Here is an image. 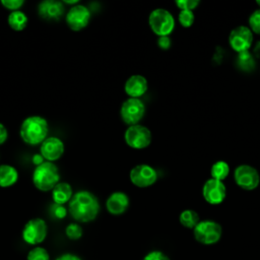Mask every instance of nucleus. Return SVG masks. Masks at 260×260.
Masks as SVG:
<instances>
[{
    "instance_id": "f257e3e1",
    "label": "nucleus",
    "mask_w": 260,
    "mask_h": 260,
    "mask_svg": "<svg viewBox=\"0 0 260 260\" xmlns=\"http://www.w3.org/2000/svg\"><path fill=\"white\" fill-rule=\"evenodd\" d=\"M98 197L87 190H80L73 194L68 203V212L77 222L87 223L94 220L100 213Z\"/></svg>"
},
{
    "instance_id": "f03ea898",
    "label": "nucleus",
    "mask_w": 260,
    "mask_h": 260,
    "mask_svg": "<svg viewBox=\"0 0 260 260\" xmlns=\"http://www.w3.org/2000/svg\"><path fill=\"white\" fill-rule=\"evenodd\" d=\"M48 121L39 115L26 117L20 125L19 135L21 140L28 145H38L48 137Z\"/></svg>"
},
{
    "instance_id": "7ed1b4c3",
    "label": "nucleus",
    "mask_w": 260,
    "mask_h": 260,
    "mask_svg": "<svg viewBox=\"0 0 260 260\" xmlns=\"http://www.w3.org/2000/svg\"><path fill=\"white\" fill-rule=\"evenodd\" d=\"M34 186L42 191H52L60 182L59 168L55 162L44 161L42 165L35 168L31 176Z\"/></svg>"
},
{
    "instance_id": "20e7f679",
    "label": "nucleus",
    "mask_w": 260,
    "mask_h": 260,
    "mask_svg": "<svg viewBox=\"0 0 260 260\" xmlns=\"http://www.w3.org/2000/svg\"><path fill=\"white\" fill-rule=\"evenodd\" d=\"M148 24L156 36H170L175 27V19L169 10L165 8H155L149 13Z\"/></svg>"
},
{
    "instance_id": "39448f33",
    "label": "nucleus",
    "mask_w": 260,
    "mask_h": 260,
    "mask_svg": "<svg viewBox=\"0 0 260 260\" xmlns=\"http://www.w3.org/2000/svg\"><path fill=\"white\" fill-rule=\"evenodd\" d=\"M48 235V225L42 217H34L25 222L21 231L22 240L30 245L38 246L43 243Z\"/></svg>"
},
{
    "instance_id": "423d86ee",
    "label": "nucleus",
    "mask_w": 260,
    "mask_h": 260,
    "mask_svg": "<svg viewBox=\"0 0 260 260\" xmlns=\"http://www.w3.org/2000/svg\"><path fill=\"white\" fill-rule=\"evenodd\" d=\"M221 225L210 219L199 221V223L193 229L195 240L203 245H212L217 243L221 238Z\"/></svg>"
},
{
    "instance_id": "0eeeda50",
    "label": "nucleus",
    "mask_w": 260,
    "mask_h": 260,
    "mask_svg": "<svg viewBox=\"0 0 260 260\" xmlns=\"http://www.w3.org/2000/svg\"><path fill=\"white\" fill-rule=\"evenodd\" d=\"M124 140L133 149H144L150 145L152 134L146 126L136 124L128 126L124 133Z\"/></svg>"
},
{
    "instance_id": "6e6552de",
    "label": "nucleus",
    "mask_w": 260,
    "mask_h": 260,
    "mask_svg": "<svg viewBox=\"0 0 260 260\" xmlns=\"http://www.w3.org/2000/svg\"><path fill=\"white\" fill-rule=\"evenodd\" d=\"M145 115V105L140 99L128 98L120 108V116L122 121L128 125H136L142 120Z\"/></svg>"
},
{
    "instance_id": "1a4fd4ad",
    "label": "nucleus",
    "mask_w": 260,
    "mask_h": 260,
    "mask_svg": "<svg viewBox=\"0 0 260 260\" xmlns=\"http://www.w3.org/2000/svg\"><path fill=\"white\" fill-rule=\"evenodd\" d=\"M234 179L236 184L246 190L252 191L260 184V175L258 171L249 165H241L234 171Z\"/></svg>"
},
{
    "instance_id": "9d476101",
    "label": "nucleus",
    "mask_w": 260,
    "mask_h": 260,
    "mask_svg": "<svg viewBox=\"0 0 260 260\" xmlns=\"http://www.w3.org/2000/svg\"><path fill=\"white\" fill-rule=\"evenodd\" d=\"M129 179L134 186L138 188H147L156 182L157 173L151 166L140 164L131 169Z\"/></svg>"
},
{
    "instance_id": "9b49d317",
    "label": "nucleus",
    "mask_w": 260,
    "mask_h": 260,
    "mask_svg": "<svg viewBox=\"0 0 260 260\" xmlns=\"http://www.w3.org/2000/svg\"><path fill=\"white\" fill-rule=\"evenodd\" d=\"M90 10L82 4L71 6L66 13L65 20L68 27L74 31H79L86 27L90 21Z\"/></svg>"
},
{
    "instance_id": "f8f14e48",
    "label": "nucleus",
    "mask_w": 260,
    "mask_h": 260,
    "mask_svg": "<svg viewBox=\"0 0 260 260\" xmlns=\"http://www.w3.org/2000/svg\"><path fill=\"white\" fill-rule=\"evenodd\" d=\"M229 43L231 48L238 54L249 51L253 43V31L249 26L239 25L230 32Z\"/></svg>"
},
{
    "instance_id": "ddd939ff",
    "label": "nucleus",
    "mask_w": 260,
    "mask_h": 260,
    "mask_svg": "<svg viewBox=\"0 0 260 260\" xmlns=\"http://www.w3.org/2000/svg\"><path fill=\"white\" fill-rule=\"evenodd\" d=\"M202 195L207 203L211 205H217L225 199L226 188L222 181L210 178L204 183L202 187Z\"/></svg>"
},
{
    "instance_id": "4468645a",
    "label": "nucleus",
    "mask_w": 260,
    "mask_h": 260,
    "mask_svg": "<svg viewBox=\"0 0 260 260\" xmlns=\"http://www.w3.org/2000/svg\"><path fill=\"white\" fill-rule=\"evenodd\" d=\"M65 145L61 138L57 136L47 137L40 145V153L47 161H56L64 154Z\"/></svg>"
},
{
    "instance_id": "2eb2a0df",
    "label": "nucleus",
    "mask_w": 260,
    "mask_h": 260,
    "mask_svg": "<svg viewBox=\"0 0 260 260\" xmlns=\"http://www.w3.org/2000/svg\"><path fill=\"white\" fill-rule=\"evenodd\" d=\"M64 11V3L58 0H43L38 5V14L46 20H59Z\"/></svg>"
},
{
    "instance_id": "dca6fc26",
    "label": "nucleus",
    "mask_w": 260,
    "mask_h": 260,
    "mask_svg": "<svg viewBox=\"0 0 260 260\" xmlns=\"http://www.w3.org/2000/svg\"><path fill=\"white\" fill-rule=\"evenodd\" d=\"M130 204V199L125 192L115 191L106 200V208L113 215H121L126 212Z\"/></svg>"
},
{
    "instance_id": "f3484780",
    "label": "nucleus",
    "mask_w": 260,
    "mask_h": 260,
    "mask_svg": "<svg viewBox=\"0 0 260 260\" xmlns=\"http://www.w3.org/2000/svg\"><path fill=\"white\" fill-rule=\"evenodd\" d=\"M148 89L147 79L140 74L131 75L124 84V90L129 98L139 99Z\"/></svg>"
},
{
    "instance_id": "a211bd4d",
    "label": "nucleus",
    "mask_w": 260,
    "mask_h": 260,
    "mask_svg": "<svg viewBox=\"0 0 260 260\" xmlns=\"http://www.w3.org/2000/svg\"><path fill=\"white\" fill-rule=\"evenodd\" d=\"M73 194L72 187L69 183L59 182L52 190V199L54 203L64 205L65 203H69Z\"/></svg>"
},
{
    "instance_id": "6ab92c4d",
    "label": "nucleus",
    "mask_w": 260,
    "mask_h": 260,
    "mask_svg": "<svg viewBox=\"0 0 260 260\" xmlns=\"http://www.w3.org/2000/svg\"><path fill=\"white\" fill-rule=\"evenodd\" d=\"M19 178L18 171L11 165H0V187L8 188L13 186Z\"/></svg>"
},
{
    "instance_id": "aec40b11",
    "label": "nucleus",
    "mask_w": 260,
    "mask_h": 260,
    "mask_svg": "<svg viewBox=\"0 0 260 260\" xmlns=\"http://www.w3.org/2000/svg\"><path fill=\"white\" fill-rule=\"evenodd\" d=\"M7 23L13 30L21 31L27 26L28 17L21 10L11 11L7 17Z\"/></svg>"
},
{
    "instance_id": "412c9836",
    "label": "nucleus",
    "mask_w": 260,
    "mask_h": 260,
    "mask_svg": "<svg viewBox=\"0 0 260 260\" xmlns=\"http://www.w3.org/2000/svg\"><path fill=\"white\" fill-rule=\"evenodd\" d=\"M180 223L187 229H194L200 221L198 213L193 209H185L179 215Z\"/></svg>"
},
{
    "instance_id": "4be33fe9",
    "label": "nucleus",
    "mask_w": 260,
    "mask_h": 260,
    "mask_svg": "<svg viewBox=\"0 0 260 260\" xmlns=\"http://www.w3.org/2000/svg\"><path fill=\"white\" fill-rule=\"evenodd\" d=\"M229 173H230V166L224 160L215 161L210 169L211 178L218 181H223L228 177Z\"/></svg>"
},
{
    "instance_id": "5701e85b",
    "label": "nucleus",
    "mask_w": 260,
    "mask_h": 260,
    "mask_svg": "<svg viewBox=\"0 0 260 260\" xmlns=\"http://www.w3.org/2000/svg\"><path fill=\"white\" fill-rule=\"evenodd\" d=\"M238 66L245 71L253 70L255 67V60L249 51L240 53L237 59Z\"/></svg>"
},
{
    "instance_id": "b1692460",
    "label": "nucleus",
    "mask_w": 260,
    "mask_h": 260,
    "mask_svg": "<svg viewBox=\"0 0 260 260\" xmlns=\"http://www.w3.org/2000/svg\"><path fill=\"white\" fill-rule=\"evenodd\" d=\"M65 235L69 240L77 241L82 237L83 230L79 223L71 222L65 228Z\"/></svg>"
},
{
    "instance_id": "393cba45",
    "label": "nucleus",
    "mask_w": 260,
    "mask_h": 260,
    "mask_svg": "<svg viewBox=\"0 0 260 260\" xmlns=\"http://www.w3.org/2000/svg\"><path fill=\"white\" fill-rule=\"evenodd\" d=\"M26 260H50V255L44 247L36 246L28 251Z\"/></svg>"
},
{
    "instance_id": "a878e982",
    "label": "nucleus",
    "mask_w": 260,
    "mask_h": 260,
    "mask_svg": "<svg viewBox=\"0 0 260 260\" xmlns=\"http://www.w3.org/2000/svg\"><path fill=\"white\" fill-rule=\"evenodd\" d=\"M180 24L183 27H190L195 20V16L192 10H181L178 15Z\"/></svg>"
},
{
    "instance_id": "bb28decb",
    "label": "nucleus",
    "mask_w": 260,
    "mask_h": 260,
    "mask_svg": "<svg viewBox=\"0 0 260 260\" xmlns=\"http://www.w3.org/2000/svg\"><path fill=\"white\" fill-rule=\"evenodd\" d=\"M248 21H249L250 29L253 32L260 35V8H258L254 12H252Z\"/></svg>"
},
{
    "instance_id": "cd10ccee",
    "label": "nucleus",
    "mask_w": 260,
    "mask_h": 260,
    "mask_svg": "<svg viewBox=\"0 0 260 260\" xmlns=\"http://www.w3.org/2000/svg\"><path fill=\"white\" fill-rule=\"evenodd\" d=\"M176 5L181 10H194L199 5V0H177Z\"/></svg>"
},
{
    "instance_id": "c85d7f7f",
    "label": "nucleus",
    "mask_w": 260,
    "mask_h": 260,
    "mask_svg": "<svg viewBox=\"0 0 260 260\" xmlns=\"http://www.w3.org/2000/svg\"><path fill=\"white\" fill-rule=\"evenodd\" d=\"M51 212H52V215L55 218L63 219L68 214V208H66L64 205H60V204L54 203L52 205V207H51Z\"/></svg>"
},
{
    "instance_id": "c756f323",
    "label": "nucleus",
    "mask_w": 260,
    "mask_h": 260,
    "mask_svg": "<svg viewBox=\"0 0 260 260\" xmlns=\"http://www.w3.org/2000/svg\"><path fill=\"white\" fill-rule=\"evenodd\" d=\"M1 5L10 11L20 10V7L24 4L23 0H1Z\"/></svg>"
},
{
    "instance_id": "7c9ffc66",
    "label": "nucleus",
    "mask_w": 260,
    "mask_h": 260,
    "mask_svg": "<svg viewBox=\"0 0 260 260\" xmlns=\"http://www.w3.org/2000/svg\"><path fill=\"white\" fill-rule=\"evenodd\" d=\"M142 260H171L169 256H167L164 252L159 250H152L148 252Z\"/></svg>"
},
{
    "instance_id": "2f4dec72",
    "label": "nucleus",
    "mask_w": 260,
    "mask_h": 260,
    "mask_svg": "<svg viewBox=\"0 0 260 260\" xmlns=\"http://www.w3.org/2000/svg\"><path fill=\"white\" fill-rule=\"evenodd\" d=\"M157 46L161 50H169L172 46V40L169 36H164V37H158L157 39Z\"/></svg>"
},
{
    "instance_id": "473e14b6",
    "label": "nucleus",
    "mask_w": 260,
    "mask_h": 260,
    "mask_svg": "<svg viewBox=\"0 0 260 260\" xmlns=\"http://www.w3.org/2000/svg\"><path fill=\"white\" fill-rule=\"evenodd\" d=\"M55 260H82L78 255L73 253H63L59 255Z\"/></svg>"
},
{
    "instance_id": "72a5a7b5",
    "label": "nucleus",
    "mask_w": 260,
    "mask_h": 260,
    "mask_svg": "<svg viewBox=\"0 0 260 260\" xmlns=\"http://www.w3.org/2000/svg\"><path fill=\"white\" fill-rule=\"evenodd\" d=\"M8 138V131L7 128L0 122V145L6 142Z\"/></svg>"
},
{
    "instance_id": "f704fd0d",
    "label": "nucleus",
    "mask_w": 260,
    "mask_h": 260,
    "mask_svg": "<svg viewBox=\"0 0 260 260\" xmlns=\"http://www.w3.org/2000/svg\"><path fill=\"white\" fill-rule=\"evenodd\" d=\"M44 161H46V160H45V158L43 157V155H42L41 153H35V154L32 155V157H31V162H32L36 167L42 165Z\"/></svg>"
},
{
    "instance_id": "c9c22d12",
    "label": "nucleus",
    "mask_w": 260,
    "mask_h": 260,
    "mask_svg": "<svg viewBox=\"0 0 260 260\" xmlns=\"http://www.w3.org/2000/svg\"><path fill=\"white\" fill-rule=\"evenodd\" d=\"M63 3H65V4H70V5H72V6H74V5H76V4H79L78 0H64Z\"/></svg>"
},
{
    "instance_id": "e433bc0d",
    "label": "nucleus",
    "mask_w": 260,
    "mask_h": 260,
    "mask_svg": "<svg viewBox=\"0 0 260 260\" xmlns=\"http://www.w3.org/2000/svg\"><path fill=\"white\" fill-rule=\"evenodd\" d=\"M256 3H257L259 6H260V0H257V1H256Z\"/></svg>"
}]
</instances>
